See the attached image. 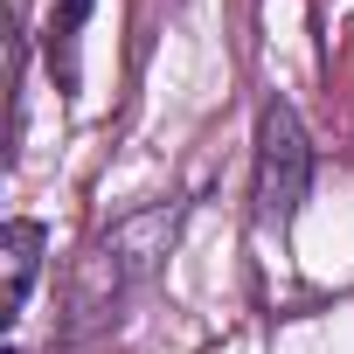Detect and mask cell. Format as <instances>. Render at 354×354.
I'll use <instances>...</instances> for the list:
<instances>
[{"mask_svg": "<svg viewBox=\"0 0 354 354\" xmlns=\"http://www.w3.org/2000/svg\"><path fill=\"white\" fill-rule=\"evenodd\" d=\"M91 21V0H56V15H49V63H56V84L70 91L77 84V35Z\"/></svg>", "mask_w": 354, "mask_h": 354, "instance_id": "obj_4", "label": "cell"}, {"mask_svg": "<svg viewBox=\"0 0 354 354\" xmlns=\"http://www.w3.org/2000/svg\"><path fill=\"white\" fill-rule=\"evenodd\" d=\"M174 230H181V209L160 202V209L125 216L111 236H97V243H91V257H84V278H77V306L91 313V306H104V299L132 292L139 278H153V271H160V257H167V243H174Z\"/></svg>", "mask_w": 354, "mask_h": 354, "instance_id": "obj_1", "label": "cell"}, {"mask_svg": "<svg viewBox=\"0 0 354 354\" xmlns=\"http://www.w3.org/2000/svg\"><path fill=\"white\" fill-rule=\"evenodd\" d=\"M306 181H313V146H306V125L285 97L264 104L257 118V216L264 223H292L299 202H306Z\"/></svg>", "mask_w": 354, "mask_h": 354, "instance_id": "obj_2", "label": "cell"}, {"mask_svg": "<svg viewBox=\"0 0 354 354\" xmlns=\"http://www.w3.org/2000/svg\"><path fill=\"white\" fill-rule=\"evenodd\" d=\"M42 243H49L42 223H8V236H0V264H8V299H0V313L8 319H21V306H28V285L42 271Z\"/></svg>", "mask_w": 354, "mask_h": 354, "instance_id": "obj_3", "label": "cell"}]
</instances>
